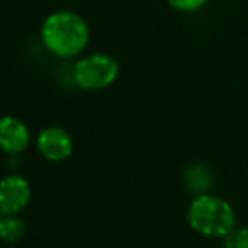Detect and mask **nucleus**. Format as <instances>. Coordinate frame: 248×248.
Masks as SVG:
<instances>
[{
	"label": "nucleus",
	"instance_id": "obj_1",
	"mask_svg": "<svg viewBox=\"0 0 248 248\" xmlns=\"http://www.w3.org/2000/svg\"><path fill=\"white\" fill-rule=\"evenodd\" d=\"M41 39L46 49L58 58H75L88 46L90 27L79 14L59 10L43 22Z\"/></svg>",
	"mask_w": 248,
	"mask_h": 248
},
{
	"label": "nucleus",
	"instance_id": "obj_2",
	"mask_svg": "<svg viewBox=\"0 0 248 248\" xmlns=\"http://www.w3.org/2000/svg\"><path fill=\"white\" fill-rule=\"evenodd\" d=\"M187 223L206 238H225L236 228V215L226 199L215 194H199L187 208Z\"/></svg>",
	"mask_w": 248,
	"mask_h": 248
},
{
	"label": "nucleus",
	"instance_id": "obj_8",
	"mask_svg": "<svg viewBox=\"0 0 248 248\" xmlns=\"http://www.w3.org/2000/svg\"><path fill=\"white\" fill-rule=\"evenodd\" d=\"M24 235H26V221L19 215L0 213V240L7 243H16Z\"/></svg>",
	"mask_w": 248,
	"mask_h": 248
},
{
	"label": "nucleus",
	"instance_id": "obj_7",
	"mask_svg": "<svg viewBox=\"0 0 248 248\" xmlns=\"http://www.w3.org/2000/svg\"><path fill=\"white\" fill-rule=\"evenodd\" d=\"M184 183H186V187L191 194L199 196V194H208L213 189L215 176L206 164L198 162L184 170Z\"/></svg>",
	"mask_w": 248,
	"mask_h": 248
},
{
	"label": "nucleus",
	"instance_id": "obj_10",
	"mask_svg": "<svg viewBox=\"0 0 248 248\" xmlns=\"http://www.w3.org/2000/svg\"><path fill=\"white\" fill-rule=\"evenodd\" d=\"M166 2L179 12H198L208 5L209 0H166Z\"/></svg>",
	"mask_w": 248,
	"mask_h": 248
},
{
	"label": "nucleus",
	"instance_id": "obj_6",
	"mask_svg": "<svg viewBox=\"0 0 248 248\" xmlns=\"http://www.w3.org/2000/svg\"><path fill=\"white\" fill-rule=\"evenodd\" d=\"M31 144L29 127L17 117H2L0 118V149L5 154L16 155L24 152Z\"/></svg>",
	"mask_w": 248,
	"mask_h": 248
},
{
	"label": "nucleus",
	"instance_id": "obj_4",
	"mask_svg": "<svg viewBox=\"0 0 248 248\" xmlns=\"http://www.w3.org/2000/svg\"><path fill=\"white\" fill-rule=\"evenodd\" d=\"M31 201V184L19 174H10L0 181V213L19 215Z\"/></svg>",
	"mask_w": 248,
	"mask_h": 248
},
{
	"label": "nucleus",
	"instance_id": "obj_5",
	"mask_svg": "<svg viewBox=\"0 0 248 248\" xmlns=\"http://www.w3.org/2000/svg\"><path fill=\"white\" fill-rule=\"evenodd\" d=\"M37 150L49 162H62L73 154V139L64 128L47 127L37 137Z\"/></svg>",
	"mask_w": 248,
	"mask_h": 248
},
{
	"label": "nucleus",
	"instance_id": "obj_3",
	"mask_svg": "<svg viewBox=\"0 0 248 248\" xmlns=\"http://www.w3.org/2000/svg\"><path fill=\"white\" fill-rule=\"evenodd\" d=\"M120 66L118 61L110 54H90L81 58L75 64L73 79L76 86L86 92H96L111 86L118 78Z\"/></svg>",
	"mask_w": 248,
	"mask_h": 248
},
{
	"label": "nucleus",
	"instance_id": "obj_9",
	"mask_svg": "<svg viewBox=\"0 0 248 248\" xmlns=\"http://www.w3.org/2000/svg\"><path fill=\"white\" fill-rule=\"evenodd\" d=\"M223 248H248V228H235L223 238Z\"/></svg>",
	"mask_w": 248,
	"mask_h": 248
}]
</instances>
